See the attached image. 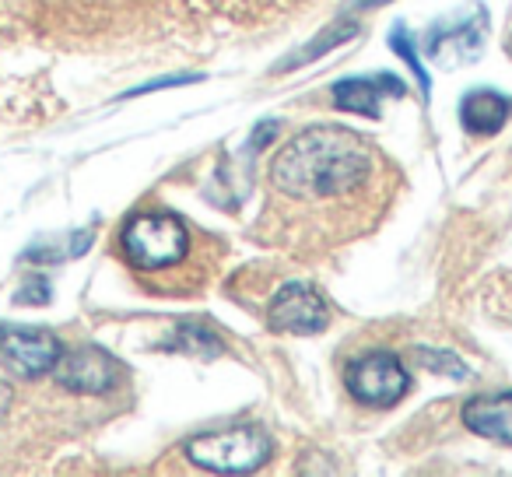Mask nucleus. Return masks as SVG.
Masks as SVG:
<instances>
[{"mask_svg": "<svg viewBox=\"0 0 512 477\" xmlns=\"http://www.w3.org/2000/svg\"><path fill=\"white\" fill-rule=\"evenodd\" d=\"M372 151L344 127H309L278 151L271 183L299 200L341 197L369 179Z\"/></svg>", "mask_w": 512, "mask_h": 477, "instance_id": "nucleus-1", "label": "nucleus"}, {"mask_svg": "<svg viewBox=\"0 0 512 477\" xmlns=\"http://www.w3.org/2000/svg\"><path fill=\"white\" fill-rule=\"evenodd\" d=\"M123 257L137 267V271H165V267L183 264L186 250H190V235L186 225L169 211H144L123 225L120 232Z\"/></svg>", "mask_w": 512, "mask_h": 477, "instance_id": "nucleus-2", "label": "nucleus"}, {"mask_svg": "<svg viewBox=\"0 0 512 477\" xmlns=\"http://www.w3.org/2000/svg\"><path fill=\"white\" fill-rule=\"evenodd\" d=\"M186 456L214 474H253L271 460V439L264 428L235 425L221 428V432L193 435L186 442Z\"/></svg>", "mask_w": 512, "mask_h": 477, "instance_id": "nucleus-3", "label": "nucleus"}, {"mask_svg": "<svg viewBox=\"0 0 512 477\" xmlns=\"http://www.w3.org/2000/svg\"><path fill=\"white\" fill-rule=\"evenodd\" d=\"M407 390H411V379L404 362L390 351H372L348 365V393L358 404L393 407L397 400H404Z\"/></svg>", "mask_w": 512, "mask_h": 477, "instance_id": "nucleus-4", "label": "nucleus"}, {"mask_svg": "<svg viewBox=\"0 0 512 477\" xmlns=\"http://www.w3.org/2000/svg\"><path fill=\"white\" fill-rule=\"evenodd\" d=\"M64 355V344L43 327H0V365L15 376H50Z\"/></svg>", "mask_w": 512, "mask_h": 477, "instance_id": "nucleus-5", "label": "nucleus"}, {"mask_svg": "<svg viewBox=\"0 0 512 477\" xmlns=\"http://www.w3.org/2000/svg\"><path fill=\"white\" fill-rule=\"evenodd\" d=\"M327 323H330L327 306H323V299L309 285H285L267 302V327L274 334L313 337L323 334Z\"/></svg>", "mask_w": 512, "mask_h": 477, "instance_id": "nucleus-6", "label": "nucleus"}, {"mask_svg": "<svg viewBox=\"0 0 512 477\" xmlns=\"http://www.w3.org/2000/svg\"><path fill=\"white\" fill-rule=\"evenodd\" d=\"M53 376L71 393H109L120 383L123 369L109 351L95 348V344H85V348L64 351L60 362L53 365Z\"/></svg>", "mask_w": 512, "mask_h": 477, "instance_id": "nucleus-7", "label": "nucleus"}, {"mask_svg": "<svg viewBox=\"0 0 512 477\" xmlns=\"http://www.w3.org/2000/svg\"><path fill=\"white\" fill-rule=\"evenodd\" d=\"M397 95H404V81H397L393 74H379V78H351V81H337L334 85V106L341 109V113L379 120L383 99H397Z\"/></svg>", "mask_w": 512, "mask_h": 477, "instance_id": "nucleus-8", "label": "nucleus"}, {"mask_svg": "<svg viewBox=\"0 0 512 477\" xmlns=\"http://www.w3.org/2000/svg\"><path fill=\"white\" fill-rule=\"evenodd\" d=\"M463 425L477 432L481 439L512 446V393H491V397H474L463 407Z\"/></svg>", "mask_w": 512, "mask_h": 477, "instance_id": "nucleus-9", "label": "nucleus"}, {"mask_svg": "<svg viewBox=\"0 0 512 477\" xmlns=\"http://www.w3.org/2000/svg\"><path fill=\"white\" fill-rule=\"evenodd\" d=\"M512 116V99H505L502 92H488V88H477V92L463 95L460 102V123L467 127V134L488 137L509 123Z\"/></svg>", "mask_w": 512, "mask_h": 477, "instance_id": "nucleus-10", "label": "nucleus"}, {"mask_svg": "<svg viewBox=\"0 0 512 477\" xmlns=\"http://www.w3.org/2000/svg\"><path fill=\"white\" fill-rule=\"evenodd\" d=\"M176 351H186V355H197V358H218L225 351V344L204 323H183L176 330Z\"/></svg>", "mask_w": 512, "mask_h": 477, "instance_id": "nucleus-11", "label": "nucleus"}, {"mask_svg": "<svg viewBox=\"0 0 512 477\" xmlns=\"http://www.w3.org/2000/svg\"><path fill=\"white\" fill-rule=\"evenodd\" d=\"M358 32V25L355 22H341V25H334V29H327L323 36H316V43H309L306 50H299L295 57H288L285 64L278 67V71H292V67H299V64H309V60H316L320 53H327V50H334V46H341L348 36H355Z\"/></svg>", "mask_w": 512, "mask_h": 477, "instance_id": "nucleus-12", "label": "nucleus"}, {"mask_svg": "<svg viewBox=\"0 0 512 477\" xmlns=\"http://www.w3.org/2000/svg\"><path fill=\"white\" fill-rule=\"evenodd\" d=\"M393 50L400 53V57L407 60V67H411V74L418 78V85H421V92H432V81H428V74H425V67H421V60H418V53H414V46H411V36L407 32H393Z\"/></svg>", "mask_w": 512, "mask_h": 477, "instance_id": "nucleus-13", "label": "nucleus"}, {"mask_svg": "<svg viewBox=\"0 0 512 477\" xmlns=\"http://www.w3.org/2000/svg\"><path fill=\"white\" fill-rule=\"evenodd\" d=\"M418 358H421V365H428V369H442V372H449L453 379H467V365L456 362V358L449 355V351H428V348H421Z\"/></svg>", "mask_w": 512, "mask_h": 477, "instance_id": "nucleus-14", "label": "nucleus"}, {"mask_svg": "<svg viewBox=\"0 0 512 477\" xmlns=\"http://www.w3.org/2000/svg\"><path fill=\"white\" fill-rule=\"evenodd\" d=\"M8 407H11V386H8V379L0 376V421H4V414H8Z\"/></svg>", "mask_w": 512, "mask_h": 477, "instance_id": "nucleus-15", "label": "nucleus"}, {"mask_svg": "<svg viewBox=\"0 0 512 477\" xmlns=\"http://www.w3.org/2000/svg\"><path fill=\"white\" fill-rule=\"evenodd\" d=\"M362 4H365V8H369V4H386V0H362Z\"/></svg>", "mask_w": 512, "mask_h": 477, "instance_id": "nucleus-16", "label": "nucleus"}]
</instances>
